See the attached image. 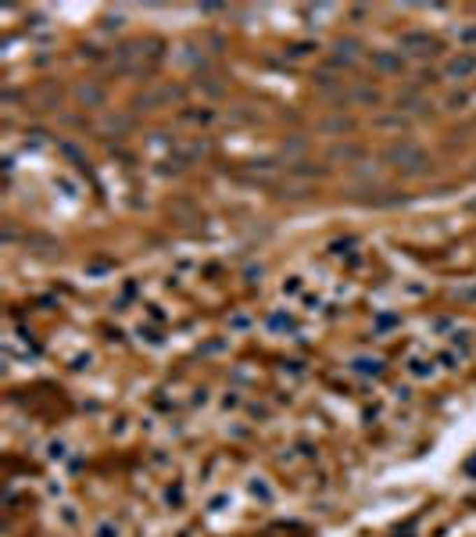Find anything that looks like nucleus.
Segmentation results:
<instances>
[{
  "label": "nucleus",
  "instance_id": "f257e3e1",
  "mask_svg": "<svg viewBox=\"0 0 476 537\" xmlns=\"http://www.w3.org/2000/svg\"><path fill=\"white\" fill-rule=\"evenodd\" d=\"M383 162L398 169L401 176H423L430 169V154L419 147V144H412V140H401V144H391L383 151Z\"/></svg>",
  "mask_w": 476,
  "mask_h": 537
},
{
  "label": "nucleus",
  "instance_id": "f03ea898",
  "mask_svg": "<svg viewBox=\"0 0 476 537\" xmlns=\"http://www.w3.org/2000/svg\"><path fill=\"white\" fill-rule=\"evenodd\" d=\"M401 50L419 54V57H430V54L440 50V40L430 36V33H405V36H401Z\"/></svg>",
  "mask_w": 476,
  "mask_h": 537
},
{
  "label": "nucleus",
  "instance_id": "7ed1b4c3",
  "mask_svg": "<svg viewBox=\"0 0 476 537\" xmlns=\"http://www.w3.org/2000/svg\"><path fill=\"white\" fill-rule=\"evenodd\" d=\"M469 76H476V54H455V57H448V65H444V79H469Z\"/></svg>",
  "mask_w": 476,
  "mask_h": 537
},
{
  "label": "nucleus",
  "instance_id": "20e7f679",
  "mask_svg": "<svg viewBox=\"0 0 476 537\" xmlns=\"http://www.w3.org/2000/svg\"><path fill=\"white\" fill-rule=\"evenodd\" d=\"M373 69L383 72V76H401L405 72V57H401V50H376L373 54Z\"/></svg>",
  "mask_w": 476,
  "mask_h": 537
},
{
  "label": "nucleus",
  "instance_id": "39448f33",
  "mask_svg": "<svg viewBox=\"0 0 476 537\" xmlns=\"http://www.w3.org/2000/svg\"><path fill=\"white\" fill-rule=\"evenodd\" d=\"M180 97V90L175 86H161V90H154V93H147V97H140L136 104L143 108V111H154V108H161V104H168V101H175Z\"/></svg>",
  "mask_w": 476,
  "mask_h": 537
},
{
  "label": "nucleus",
  "instance_id": "423d86ee",
  "mask_svg": "<svg viewBox=\"0 0 476 537\" xmlns=\"http://www.w3.org/2000/svg\"><path fill=\"white\" fill-rule=\"evenodd\" d=\"M354 50H359V43H354V40H337L333 43V57H330V65H351V61H354Z\"/></svg>",
  "mask_w": 476,
  "mask_h": 537
},
{
  "label": "nucleus",
  "instance_id": "0eeeda50",
  "mask_svg": "<svg viewBox=\"0 0 476 537\" xmlns=\"http://www.w3.org/2000/svg\"><path fill=\"white\" fill-rule=\"evenodd\" d=\"M75 97H79L86 108H97V104H104V90L94 86V83H82V86L75 90Z\"/></svg>",
  "mask_w": 476,
  "mask_h": 537
},
{
  "label": "nucleus",
  "instance_id": "6e6552de",
  "mask_svg": "<svg viewBox=\"0 0 476 537\" xmlns=\"http://www.w3.org/2000/svg\"><path fill=\"white\" fill-rule=\"evenodd\" d=\"M351 125H354V122H351L347 115H333V118H322L319 130H322V133H344V130H351Z\"/></svg>",
  "mask_w": 476,
  "mask_h": 537
},
{
  "label": "nucleus",
  "instance_id": "1a4fd4ad",
  "mask_svg": "<svg viewBox=\"0 0 476 537\" xmlns=\"http://www.w3.org/2000/svg\"><path fill=\"white\" fill-rule=\"evenodd\" d=\"M351 101H359V104H380V93L373 86H354L351 90Z\"/></svg>",
  "mask_w": 476,
  "mask_h": 537
},
{
  "label": "nucleus",
  "instance_id": "9d476101",
  "mask_svg": "<svg viewBox=\"0 0 476 537\" xmlns=\"http://www.w3.org/2000/svg\"><path fill=\"white\" fill-rule=\"evenodd\" d=\"M330 158H333V162H359V158H362V147H333L330 151Z\"/></svg>",
  "mask_w": 476,
  "mask_h": 537
},
{
  "label": "nucleus",
  "instance_id": "9b49d317",
  "mask_svg": "<svg viewBox=\"0 0 476 537\" xmlns=\"http://www.w3.org/2000/svg\"><path fill=\"white\" fill-rule=\"evenodd\" d=\"M290 176H319V169H312V162H287Z\"/></svg>",
  "mask_w": 476,
  "mask_h": 537
},
{
  "label": "nucleus",
  "instance_id": "f8f14e48",
  "mask_svg": "<svg viewBox=\"0 0 476 537\" xmlns=\"http://www.w3.org/2000/svg\"><path fill=\"white\" fill-rule=\"evenodd\" d=\"M354 369H359V372H380L383 362L380 358H359V362H354Z\"/></svg>",
  "mask_w": 476,
  "mask_h": 537
},
{
  "label": "nucleus",
  "instance_id": "ddd939ff",
  "mask_svg": "<svg viewBox=\"0 0 476 537\" xmlns=\"http://www.w3.org/2000/svg\"><path fill=\"white\" fill-rule=\"evenodd\" d=\"M308 50H315V47H312V43H290V47H287V54H290V57H305Z\"/></svg>",
  "mask_w": 476,
  "mask_h": 537
},
{
  "label": "nucleus",
  "instance_id": "4468645a",
  "mask_svg": "<svg viewBox=\"0 0 476 537\" xmlns=\"http://www.w3.org/2000/svg\"><path fill=\"white\" fill-rule=\"evenodd\" d=\"M459 40H462V43H476V29H462Z\"/></svg>",
  "mask_w": 476,
  "mask_h": 537
},
{
  "label": "nucleus",
  "instance_id": "2eb2a0df",
  "mask_svg": "<svg viewBox=\"0 0 476 537\" xmlns=\"http://www.w3.org/2000/svg\"><path fill=\"white\" fill-rule=\"evenodd\" d=\"M376 125H405V118L398 115V118H376Z\"/></svg>",
  "mask_w": 476,
  "mask_h": 537
},
{
  "label": "nucleus",
  "instance_id": "dca6fc26",
  "mask_svg": "<svg viewBox=\"0 0 476 537\" xmlns=\"http://www.w3.org/2000/svg\"><path fill=\"white\" fill-rule=\"evenodd\" d=\"M97 537H118V533H115L111 526H101V530H97Z\"/></svg>",
  "mask_w": 476,
  "mask_h": 537
}]
</instances>
